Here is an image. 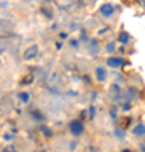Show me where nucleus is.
Returning <instances> with one entry per match:
<instances>
[{
  "label": "nucleus",
  "instance_id": "f257e3e1",
  "mask_svg": "<svg viewBox=\"0 0 145 152\" xmlns=\"http://www.w3.org/2000/svg\"><path fill=\"white\" fill-rule=\"evenodd\" d=\"M113 12H115V9H113L111 4H105V5L100 7V14H101L103 17H110V15H113Z\"/></svg>",
  "mask_w": 145,
  "mask_h": 152
},
{
  "label": "nucleus",
  "instance_id": "f03ea898",
  "mask_svg": "<svg viewBox=\"0 0 145 152\" xmlns=\"http://www.w3.org/2000/svg\"><path fill=\"white\" fill-rule=\"evenodd\" d=\"M37 53H39L37 46H31V48L24 53V58H26V59H32V58H36V56H37Z\"/></svg>",
  "mask_w": 145,
  "mask_h": 152
},
{
  "label": "nucleus",
  "instance_id": "7ed1b4c3",
  "mask_svg": "<svg viewBox=\"0 0 145 152\" xmlns=\"http://www.w3.org/2000/svg\"><path fill=\"white\" fill-rule=\"evenodd\" d=\"M108 64L113 66V68H118V66L123 64V59H122V58H110V59H108Z\"/></svg>",
  "mask_w": 145,
  "mask_h": 152
},
{
  "label": "nucleus",
  "instance_id": "20e7f679",
  "mask_svg": "<svg viewBox=\"0 0 145 152\" xmlns=\"http://www.w3.org/2000/svg\"><path fill=\"white\" fill-rule=\"evenodd\" d=\"M135 135H145V125H137L133 130Z\"/></svg>",
  "mask_w": 145,
  "mask_h": 152
},
{
  "label": "nucleus",
  "instance_id": "39448f33",
  "mask_svg": "<svg viewBox=\"0 0 145 152\" xmlns=\"http://www.w3.org/2000/svg\"><path fill=\"white\" fill-rule=\"evenodd\" d=\"M96 75H98V80H100V81H103V80L106 78V71L103 69V68H98V69H96Z\"/></svg>",
  "mask_w": 145,
  "mask_h": 152
},
{
  "label": "nucleus",
  "instance_id": "423d86ee",
  "mask_svg": "<svg viewBox=\"0 0 145 152\" xmlns=\"http://www.w3.org/2000/svg\"><path fill=\"white\" fill-rule=\"evenodd\" d=\"M133 4H137L140 9H144L145 10V0H133Z\"/></svg>",
  "mask_w": 145,
  "mask_h": 152
},
{
  "label": "nucleus",
  "instance_id": "0eeeda50",
  "mask_svg": "<svg viewBox=\"0 0 145 152\" xmlns=\"http://www.w3.org/2000/svg\"><path fill=\"white\" fill-rule=\"evenodd\" d=\"M113 48H115V44H108V51H110V53H113V51H115V49H113Z\"/></svg>",
  "mask_w": 145,
  "mask_h": 152
},
{
  "label": "nucleus",
  "instance_id": "6e6552de",
  "mask_svg": "<svg viewBox=\"0 0 145 152\" xmlns=\"http://www.w3.org/2000/svg\"><path fill=\"white\" fill-rule=\"evenodd\" d=\"M49 2H51V0H49Z\"/></svg>",
  "mask_w": 145,
  "mask_h": 152
}]
</instances>
